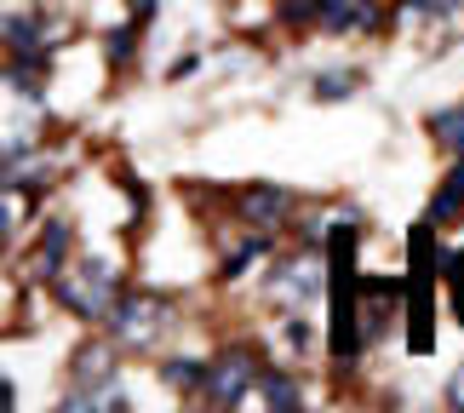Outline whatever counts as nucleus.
I'll use <instances>...</instances> for the list:
<instances>
[{
	"label": "nucleus",
	"instance_id": "1",
	"mask_svg": "<svg viewBox=\"0 0 464 413\" xmlns=\"http://www.w3.org/2000/svg\"><path fill=\"white\" fill-rule=\"evenodd\" d=\"M436 276H441L436 224H413V236H407V350L419 356L436 350V316H430Z\"/></svg>",
	"mask_w": 464,
	"mask_h": 413
},
{
	"label": "nucleus",
	"instance_id": "2",
	"mask_svg": "<svg viewBox=\"0 0 464 413\" xmlns=\"http://www.w3.org/2000/svg\"><path fill=\"white\" fill-rule=\"evenodd\" d=\"M333 356L338 362H355L362 350V321H355V299H362V281H355V219L333 230Z\"/></svg>",
	"mask_w": 464,
	"mask_h": 413
},
{
	"label": "nucleus",
	"instance_id": "3",
	"mask_svg": "<svg viewBox=\"0 0 464 413\" xmlns=\"http://www.w3.org/2000/svg\"><path fill=\"white\" fill-rule=\"evenodd\" d=\"M52 293H58L63 310H75L86 321H110L115 316V264H98V259H81V264H63L58 276H52Z\"/></svg>",
	"mask_w": 464,
	"mask_h": 413
},
{
	"label": "nucleus",
	"instance_id": "4",
	"mask_svg": "<svg viewBox=\"0 0 464 413\" xmlns=\"http://www.w3.org/2000/svg\"><path fill=\"white\" fill-rule=\"evenodd\" d=\"M270 287H276V299L287 304V310H298V304H310V299H321V293L333 287V259L321 253V247H304V253H287V259L276 264Z\"/></svg>",
	"mask_w": 464,
	"mask_h": 413
},
{
	"label": "nucleus",
	"instance_id": "5",
	"mask_svg": "<svg viewBox=\"0 0 464 413\" xmlns=\"http://www.w3.org/2000/svg\"><path fill=\"white\" fill-rule=\"evenodd\" d=\"M172 328V304L167 299H155V293H121L115 304V316H110V333H115V345H155L160 333Z\"/></svg>",
	"mask_w": 464,
	"mask_h": 413
},
{
	"label": "nucleus",
	"instance_id": "6",
	"mask_svg": "<svg viewBox=\"0 0 464 413\" xmlns=\"http://www.w3.org/2000/svg\"><path fill=\"white\" fill-rule=\"evenodd\" d=\"M253 385H258V362H253V350H224L218 362L207 368L201 397H207L212 408H241L246 397H253Z\"/></svg>",
	"mask_w": 464,
	"mask_h": 413
},
{
	"label": "nucleus",
	"instance_id": "7",
	"mask_svg": "<svg viewBox=\"0 0 464 413\" xmlns=\"http://www.w3.org/2000/svg\"><path fill=\"white\" fill-rule=\"evenodd\" d=\"M396 304H407V281H379V276L362 281V345H372L390 328Z\"/></svg>",
	"mask_w": 464,
	"mask_h": 413
},
{
	"label": "nucleus",
	"instance_id": "8",
	"mask_svg": "<svg viewBox=\"0 0 464 413\" xmlns=\"http://www.w3.org/2000/svg\"><path fill=\"white\" fill-rule=\"evenodd\" d=\"M315 24H327L333 34H350V29H379L384 17L372 0H321L315 6Z\"/></svg>",
	"mask_w": 464,
	"mask_h": 413
},
{
	"label": "nucleus",
	"instance_id": "9",
	"mask_svg": "<svg viewBox=\"0 0 464 413\" xmlns=\"http://www.w3.org/2000/svg\"><path fill=\"white\" fill-rule=\"evenodd\" d=\"M241 212L253 219L258 230H270V224H287V212H293V195L287 190H276V184H253V190H241Z\"/></svg>",
	"mask_w": 464,
	"mask_h": 413
},
{
	"label": "nucleus",
	"instance_id": "10",
	"mask_svg": "<svg viewBox=\"0 0 464 413\" xmlns=\"http://www.w3.org/2000/svg\"><path fill=\"white\" fill-rule=\"evenodd\" d=\"M6 46L17 52V58H41V52L52 46V29H46V17H6Z\"/></svg>",
	"mask_w": 464,
	"mask_h": 413
},
{
	"label": "nucleus",
	"instance_id": "11",
	"mask_svg": "<svg viewBox=\"0 0 464 413\" xmlns=\"http://www.w3.org/2000/svg\"><path fill=\"white\" fill-rule=\"evenodd\" d=\"M75 385H115V345H81L75 350Z\"/></svg>",
	"mask_w": 464,
	"mask_h": 413
},
{
	"label": "nucleus",
	"instance_id": "12",
	"mask_svg": "<svg viewBox=\"0 0 464 413\" xmlns=\"http://www.w3.org/2000/svg\"><path fill=\"white\" fill-rule=\"evenodd\" d=\"M459 207H464V155L453 161V172L436 184V195H430V224H448V219H459Z\"/></svg>",
	"mask_w": 464,
	"mask_h": 413
},
{
	"label": "nucleus",
	"instance_id": "13",
	"mask_svg": "<svg viewBox=\"0 0 464 413\" xmlns=\"http://www.w3.org/2000/svg\"><path fill=\"white\" fill-rule=\"evenodd\" d=\"M92 408H110V413H127V397L115 385H75L63 397V413H92Z\"/></svg>",
	"mask_w": 464,
	"mask_h": 413
},
{
	"label": "nucleus",
	"instance_id": "14",
	"mask_svg": "<svg viewBox=\"0 0 464 413\" xmlns=\"http://www.w3.org/2000/svg\"><path fill=\"white\" fill-rule=\"evenodd\" d=\"M41 276H58L63 264H69V219H52L46 230H41Z\"/></svg>",
	"mask_w": 464,
	"mask_h": 413
},
{
	"label": "nucleus",
	"instance_id": "15",
	"mask_svg": "<svg viewBox=\"0 0 464 413\" xmlns=\"http://www.w3.org/2000/svg\"><path fill=\"white\" fill-rule=\"evenodd\" d=\"M258 402H264V408H276V413H298V408H304L298 385H293V379H281V373H264V379H258Z\"/></svg>",
	"mask_w": 464,
	"mask_h": 413
},
{
	"label": "nucleus",
	"instance_id": "16",
	"mask_svg": "<svg viewBox=\"0 0 464 413\" xmlns=\"http://www.w3.org/2000/svg\"><path fill=\"white\" fill-rule=\"evenodd\" d=\"M12 86H17L24 98H41V93H46V58H17V64H12Z\"/></svg>",
	"mask_w": 464,
	"mask_h": 413
},
{
	"label": "nucleus",
	"instance_id": "17",
	"mask_svg": "<svg viewBox=\"0 0 464 413\" xmlns=\"http://www.w3.org/2000/svg\"><path fill=\"white\" fill-rule=\"evenodd\" d=\"M430 133H436L441 143H448L453 155H464V110H441V115L430 121Z\"/></svg>",
	"mask_w": 464,
	"mask_h": 413
},
{
	"label": "nucleus",
	"instance_id": "18",
	"mask_svg": "<svg viewBox=\"0 0 464 413\" xmlns=\"http://www.w3.org/2000/svg\"><path fill=\"white\" fill-rule=\"evenodd\" d=\"M160 379H167L172 390H201L207 385V368L201 362H167V368H160Z\"/></svg>",
	"mask_w": 464,
	"mask_h": 413
},
{
	"label": "nucleus",
	"instance_id": "19",
	"mask_svg": "<svg viewBox=\"0 0 464 413\" xmlns=\"http://www.w3.org/2000/svg\"><path fill=\"white\" fill-rule=\"evenodd\" d=\"M258 253H270V241H264V236H253V241H246V247H236V253L224 259V281H236V276H246V270H253V259H258Z\"/></svg>",
	"mask_w": 464,
	"mask_h": 413
},
{
	"label": "nucleus",
	"instance_id": "20",
	"mask_svg": "<svg viewBox=\"0 0 464 413\" xmlns=\"http://www.w3.org/2000/svg\"><path fill=\"white\" fill-rule=\"evenodd\" d=\"M362 86V69H338V75H321L315 81V98H350Z\"/></svg>",
	"mask_w": 464,
	"mask_h": 413
},
{
	"label": "nucleus",
	"instance_id": "21",
	"mask_svg": "<svg viewBox=\"0 0 464 413\" xmlns=\"http://www.w3.org/2000/svg\"><path fill=\"white\" fill-rule=\"evenodd\" d=\"M459 6H464V0H407V17H448Z\"/></svg>",
	"mask_w": 464,
	"mask_h": 413
},
{
	"label": "nucleus",
	"instance_id": "22",
	"mask_svg": "<svg viewBox=\"0 0 464 413\" xmlns=\"http://www.w3.org/2000/svg\"><path fill=\"white\" fill-rule=\"evenodd\" d=\"M315 6L321 0H281V17L287 24H315Z\"/></svg>",
	"mask_w": 464,
	"mask_h": 413
},
{
	"label": "nucleus",
	"instance_id": "23",
	"mask_svg": "<svg viewBox=\"0 0 464 413\" xmlns=\"http://www.w3.org/2000/svg\"><path fill=\"white\" fill-rule=\"evenodd\" d=\"M287 339H293V350H310V328H304V321H287Z\"/></svg>",
	"mask_w": 464,
	"mask_h": 413
},
{
	"label": "nucleus",
	"instance_id": "24",
	"mask_svg": "<svg viewBox=\"0 0 464 413\" xmlns=\"http://www.w3.org/2000/svg\"><path fill=\"white\" fill-rule=\"evenodd\" d=\"M110 52H115V64L127 58V52H132V29H127V34H115V41H110Z\"/></svg>",
	"mask_w": 464,
	"mask_h": 413
},
{
	"label": "nucleus",
	"instance_id": "25",
	"mask_svg": "<svg viewBox=\"0 0 464 413\" xmlns=\"http://www.w3.org/2000/svg\"><path fill=\"white\" fill-rule=\"evenodd\" d=\"M448 402H453V408H464V368L453 373V390H448Z\"/></svg>",
	"mask_w": 464,
	"mask_h": 413
}]
</instances>
